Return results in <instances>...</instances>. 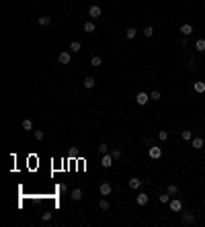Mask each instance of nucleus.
Returning <instances> with one entry per match:
<instances>
[{
    "label": "nucleus",
    "instance_id": "obj_29",
    "mask_svg": "<svg viewBox=\"0 0 205 227\" xmlns=\"http://www.w3.org/2000/svg\"><path fill=\"white\" fill-rule=\"evenodd\" d=\"M160 98H162V96H160V92H158V90H154V92L150 94V100H160Z\"/></svg>",
    "mask_w": 205,
    "mask_h": 227
},
{
    "label": "nucleus",
    "instance_id": "obj_24",
    "mask_svg": "<svg viewBox=\"0 0 205 227\" xmlns=\"http://www.w3.org/2000/svg\"><path fill=\"white\" fill-rule=\"evenodd\" d=\"M166 193L170 194V196H172V194H177V193H178V188H177V184H168V188H166Z\"/></svg>",
    "mask_w": 205,
    "mask_h": 227
},
{
    "label": "nucleus",
    "instance_id": "obj_32",
    "mask_svg": "<svg viewBox=\"0 0 205 227\" xmlns=\"http://www.w3.org/2000/svg\"><path fill=\"white\" fill-rule=\"evenodd\" d=\"M144 35H146V37H152V35H154V29H152V27H146V29H144Z\"/></svg>",
    "mask_w": 205,
    "mask_h": 227
},
{
    "label": "nucleus",
    "instance_id": "obj_28",
    "mask_svg": "<svg viewBox=\"0 0 205 227\" xmlns=\"http://www.w3.org/2000/svg\"><path fill=\"white\" fill-rule=\"evenodd\" d=\"M160 203H170V194H168V193L160 194Z\"/></svg>",
    "mask_w": 205,
    "mask_h": 227
},
{
    "label": "nucleus",
    "instance_id": "obj_3",
    "mask_svg": "<svg viewBox=\"0 0 205 227\" xmlns=\"http://www.w3.org/2000/svg\"><path fill=\"white\" fill-rule=\"evenodd\" d=\"M101 14H102V8L99 6V4H92V6L88 8V16H92L95 21L99 19V16H101Z\"/></svg>",
    "mask_w": 205,
    "mask_h": 227
},
{
    "label": "nucleus",
    "instance_id": "obj_17",
    "mask_svg": "<svg viewBox=\"0 0 205 227\" xmlns=\"http://www.w3.org/2000/svg\"><path fill=\"white\" fill-rule=\"evenodd\" d=\"M84 88H95V78L86 76V78H84Z\"/></svg>",
    "mask_w": 205,
    "mask_h": 227
},
{
    "label": "nucleus",
    "instance_id": "obj_34",
    "mask_svg": "<svg viewBox=\"0 0 205 227\" xmlns=\"http://www.w3.org/2000/svg\"><path fill=\"white\" fill-rule=\"evenodd\" d=\"M60 193L66 194V193H68V186H66V184H60Z\"/></svg>",
    "mask_w": 205,
    "mask_h": 227
},
{
    "label": "nucleus",
    "instance_id": "obj_4",
    "mask_svg": "<svg viewBox=\"0 0 205 227\" xmlns=\"http://www.w3.org/2000/svg\"><path fill=\"white\" fill-rule=\"evenodd\" d=\"M113 162H115V158H113L111 153H105V156H102V160H101V166H102V168H111V166H113Z\"/></svg>",
    "mask_w": 205,
    "mask_h": 227
},
{
    "label": "nucleus",
    "instance_id": "obj_27",
    "mask_svg": "<svg viewBox=\"0 0 205 227\" xmlns=\"http://www.w3.org/2000/svg\"><path fill=\"white\" fill-rule=\"evenodd\" d=\"M158 139H160V141H166V139H168V131H160V133H158Z\"/></svg>",
    "mask_w": 205,
    "mask_h": 227
},
{
    "label": "nucleus",
    "instance_id": "obj_5",
    "mask_svg": "<svg viewBox=\"0 0 205 227\" xmlns=\"http://www.w3.org/2000/svg\"><path fill=\"white\" fill-rule=\"evenodd\" d=\"M136 203H137V205H140V207H146V205H148V203H150V196H148V194H146V193H140V194H137V196H136Z\"/></svg>",
    "mask_w": 205,
    "mask_h": 227
},
{
    "label": "nucleus",
    "instance_id": "obj_22",
    "mask_svg": "<svg viewBox=\"0 0 205 227\" xmlns=\"http://www.w3.org/2000/svg\"><path fill=\"white\" fill-rule=\"evenodd\" d=\"M136 35H137V31H136V29H133V27H129V29H127V31H125V37H127V39H133Z\"/></svg>",
    "mask_w": 205,
    "mask_h": 227
},
{
    "label": "nucleus",
    "instance_id": "obj_35",
    "mask_svg": "<svg viewBox=\"0 0 205 227\" xmlns=\"http://www.w3.org/2000/svg\"><path fill=\"white\" fill-rule=\"evenodd\" d=\"M144 145H148V147H150V145H152V141H150V137H144Z\"/></svg>",
    "mask_w": 205,
    "mask_h": 227
},
{
    "label": "nucleus",
    "instance_id": "obj_25",
    "mask_svg": "<svg viewBox=\"0 0 205 227\" xmlns=\"http://www.w3.org/2000/svg\"><path fill=\"white\" fill-rule=\"evenodd\" d=\"M109 200H101V203H99V209H101V211H109Z\"/></svg>",
    "mask_w": 205,
    "mask_h": 227
},
{
    "label": "nucleus",
    "instance_id": "obj_26",
    "mask_svg": "<svg viewBox=\"0 0 205 227\" xmlns=\"http://www.w3.org/2000/svg\"><path fill=\"white\" fill-rule=\"evenodd\" d=\"M99 151H101L102 156H105V153H109V145H107V143H101V145H99Z\"/></svg>",
    "mask_w": 205,
    "mask_h": 227
},
{
    "label": "nucleus",
    "instance_id": "obj_21",
    "mask_svg": "<svg viewBox=\"0 0 205 227\" xmlns=\"http://www.w3.org/2000/svg\"><path fill=\"white\" fill-rule=\"evenodd\" d=\"M181 137H183L184 141H191V139H193V133H191V131H189V129H184L183 133H181Z\"/></svg>",
    "mask_w": 205,
    "mask_h": 227
},
{
    "label": "nucleus",
    "instance_id": "obj_13",
    "mask_svg": "<svg viewBox=\"0 0 205 227\" xmlns=\"http://www.w3.org/2000/svg\"><path fill=\"white\" fill-rule=\"evenodd\" d=\"M181 33L187 37V35H191V33H193V27L189 25V23H184V25H181Z\"/></svg>",
    "mask_w": 205,
    "mask_h": 227
},
{
    "label": "nucleus",
    "instance_id": "obj_12",
    "mask_svg": "<svg viewBox=\"0 0 205 227\" xmlns=\"http://www.w3.org/2000/svg\"><path fill=\"white\" fill-rule=\"evenodd\" d=\"M127 186L136 190V188H140V186H142V180H140V178H129V182H127Z\"/></svg>",
    "mask_w": 205,
    "mask_h": 227
},
{
    "label": "nucleus",
    "instance_id": "obj_1",
    "mask_svg": "<svg viewBox=\"0 0 205 227\" xmlns=\"http://www.w3.org/2000/svg\"><path fill=\"white\" fill-rule=\"evenodd\" d=\"M168 207H170V211H172V213H181V211H183V200H178V199H170Z\"/></svg>",
    "mask_w": 205,
    "mask_h": 227
},
{
    "label": "nucleus",
    "instance_id": "obj_14",
    "mask_svg": "<svg viewBox=\"0 0 205 227\" xmlns=\"http://www.w3.org/2000/svg\"><path fill=\"white\" fill-rule=\"evenodd\" d=\"M20 127L25 131H33V121H31V119H25V121L20 123Z\"/></svg>",
    "mask_w": 205,
    "mask_h": 227
},
{
    "label": "nucleus",
    "instance_id": "obj_9",
    "mask_svg": "<svg viewBox=\"0 0 205 227\" xmlns=\"http://www.w3.org/2000/svg\"><path fill=\"white\" fill-rule=\"evenodd\" d=\"M70 199L74 200V203H78V200L82 199V190H80V188H74V190L70 193Z\"/></svg>",
    "mask_w": 205,
    "mask_h": 227
},
{
    "label": "nucleus",
    "instance_id": "obj_15",
    "mask_svg": "<svg viewBox=\"0 0 205 227\" xmlns=\"http://www.w3.org/2000/svg\"><path fill=\"white\" fill-rule=\"evenodd\" d=\"M193 90H195V92H199V94H201V92H205V82H195V84H193Z\"/></svg>",
    "mask_w": 205,
    "mask_h": 227
},
{
    "label": "nucleus",
    "instance_id": "obj_19",
    "mask_svg": "<svg viewBox=\"0 0 205 227\" xmlns=\"http://www.w3.org/2000/svg\"><path fill=\"white\" fill-rule=\"evenodd\" d=\"M37 23H39L41 27H47L49 23H51V19H49V16H39V19H37Z\"/></svg>",
    "mask_w": 205,
    "mask_h": 227
},
{
    "label": "nucleus",
    "instance_id": "obj_23",
    "mask_svg": "<svg viewBox=\"0 0 205 227\" xmlns=\"http://www.w3.org/2000/svg\"><path fill=\"white\" fill-rule=\"evenodd\" d=\"M70 49H72V51H76V53H78V51H80V49H82L80 41H72V43H70Z\"/></svg>",
    "mask_w": 205,
    "mask_h": 227
},
{
    "label": "nucleus",
    "instance_id": "obj_18",
    "mask_svg": "<svg viewBox=\"0 0 205 227\" xmlns=\"http://www.w3.org/2000/svg\"><path fill=\"white\" fill-rule=\"evenodd\" d=\"M84 31H86V33H95V21L84 23Z\"/></svg>",
    "mask_w": 205,
    "mask_h": 227
},
{
    "label": "nucleus",
    "instance_id": "obj_11",
    "mask_svg": "<svg viewBox=\"0 0 205 227\" xmlns=\"http://www.w3.org/2000/svg\"><path fill=\"white\" fill-rule=\"evenodd\" d=\"M203 145H205V139L203 137H193V147H195V150H201Z\"/></svg>",
    "mask_w": 205,
    "mask_h": 227
},
{
    "label": "nucleus",
    "instance_id": "obj_8",
    "mask_svg": "<svg viewBox=\"0 0 205 227\" xmlns=\"http://www.w3.org/2000/svg\"><path fill=\"white\" fill-rule=\"evenodd\" d=\"M58 59H60V63H64V66H66V63H70V59H72V57H70L68 51H62V53L58 55Z\"/></svg>",
    "mask_w": 205,
    "mask_h": 227
},
{
    "label": "nucleus",
    "instance_id": "obj_2",
    "mask_svg": "<svg viewBox=\"0 0 205 227\" xmlns=\"http://www.w3.org/2000/svg\"><path fill=\"white\" fill-rule=\"evenodd\" d=\"M152 160H160L162 158V147H158V145H150V150H148Z\"/></svg>",
    "mask_w": 205,
    "mask_h": 227
},
{
    "label": "nucleus",
    "instance_id": "obj_16",
    "mask_svg": "<svg viewBox=\"0 0 205 227\" xmlns=\"http://www.w3.org/2000/svg\"><path fill=\"white\" fill-rule=\"evenodd\" d=\"M90 66H95V68H99V66H102V59L99 57V55H92V57H90Z\"/></svg>",
    "mask_w": 205,
    "mask_h": 227
},
{
    "label": "nucleus",
    "instance_id": "obj_6",
    "mask_svg": "<svg viewBox=\"0 0 205 227\" xmlns=\"http://www.w3.org/2000/svg\"><path fill=\"white\" fill-rule=\"evenodd\" d=\"M148 100H150V94H146V92H137V96H136V103L137 104H148Z\"/></svg>",
    "mask_w": 205,
    "mask_h": 227
},
{
    "label": "nucleus",
    "instance_id": "obj_31",
    "mask_svg": "<svg viewBox=\"0 0 205 227\" xmlns=\"http://www.w3.org/2000/svg\"><path fill=\"white\" fill-rule=\"evenodd\" d=\"M111 156H113L115 160H119V158L123 156V153H121V150H113V151H111Z\"/></svg>",
    "mask_w": 205,
    "mask_h": 227
},
{
    "label": "nucleus",
    "instance_id": "obj_33",
    "mask_svg": "<svg viewBox=\"0 0 205 227\" xmlns=\"http://www.w3.org/2000/svg\"><path fill=\"white\" fill-rule=\"evenodd\" d=\"M43 137H45V133H43V131H35V139H37V141H41Z\"/></svg>",
    "mask_w": 205,
    "mask_h": 227
},
{
    "label": "nucleus",
    "instance_id": "obj_20",
    "mask_svg": "<svg viewBox=\"0 0 205 227\" xmlns=\"http://www.w3.org/2000/svg\"><path fill=\"white\" fill-rule=\"evenodd\" d=\"M195 49H197V51H205V39H197V43H195Z\"/></svg>",
    "mask_w": 205,
    "mask_h": 227
},
{
    "label": "nucleus",
    "instance_id": "obj_7",
    "mask_svg": "<svg viewBox=\"0 0 205 227\" xmlns=\"http://www.w3.org/2000/svg\"><path fill=\"white\" fill-rule=\"evenodd\" d=\"M99 190H101L102 196H109V194H111V182H102Z\"/></svg>",
    "mask_w": 205,
    "mask_h": 227
},
{
    "label": "nucleus",
    "instance_id": "obj_30",
    "mask_svg": "<svg viewBox=\"0 0 205 227\" xmlns=\"http://www.w3.org/2000/svg\"><path fill=\"white\" fill-rule=\"evenodd\" d=\"M41 221H45V223H47V221H51V213H49V211H45V213L41 215Z\"/></svg>",
    "mask_w": 205,
    "mask_h": 227
},
{
    "label": "nucleus",
    "instance_id": "obj_10",
    "mask_svg": "<svg viewBox=\"0 0 205 227\" xmlns=\"http://www.w3.org/2000/svg\"><path fill=\"white\" fill-rule=\"evenodd\" d=\"M183 223H184V225H191V223H195V215H193V213H184V215H183Z\"/></svg>",
    "mask_w": 205,
    "mask_h": 227
}]
</instances>
